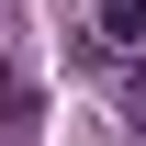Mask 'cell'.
<instances>
[{
  "label": "cell",
  "mask_w": 146,
  "mask_h": 146,
  "mask_svg": "<svg viewBox=\"0 0 146 146\" xmlns=\"http://www.w3.org/2000/svg\"><path fill=\"white\" fill-rule=\"evenodd\" d=\"M101 34L112 45H146V11H135V0H101Z\"/></svg>",
  "instance_id": "6da1fadb"
}]
</instances>
